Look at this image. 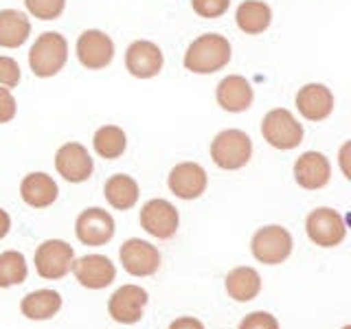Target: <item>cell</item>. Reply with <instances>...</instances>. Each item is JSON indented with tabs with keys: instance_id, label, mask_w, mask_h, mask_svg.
<instances>
[{
	"instance_id": "cell-1",
	"label": "cell",
	"mask_w": 351,
	"mask_h": 329,
	"mask_svg": "<svg viewBox=\"0 0 351 329\" xmlns=\"http://www.w3.org/2000/svg\"><path fill=\"white\" fill-rule=\"evenodd\" d=\"M230 42L219 33L195 38L184 53V69L195 75H213L230 62Z\"/></svg>"
},
{
	"instance_id": "cell-2",
	"label": "cell",
	"mask_w": 351,
	"mask_h": 329,
	"mask_svg": "<svg viewBox=\"0 0 351 329\" xmlns=\"http://www.w3.org/2000/svg\"><path fill=\"white\" fill-rule=\"evenodd\" d=\"M66 62H69V42L62 33L55 31H44L29 51L31 73L42 80L55 77L66 66Z\"/></svg>"
},
{
	"instance_id": "cell-3",
	"label": "cell",
	"mask_w": 351,
	"mask_h": 329,
	"mask_svg": "<svg viewBox=\"0 0 351 329\" xmlns=\"http://www.w3.org/2000/svg\"><path fill=\"white\" fill-rule=\"evenodd\" d=\"M303 125L285 108H274L261 121V136L270 147L290 151L303 143Z\"/></svg>"
},
{
	"instance_id": "cell-4",
	"label": "cell",
	"mask_w": 351,
	"mask_h": 329,
	"mask_svg": "<svg viewBox=\"0 0 351 329\" xmlns=\"http://www.w3.org/2000/svg\"><path fill=\"white\" fill-rule=\"evenodd\" d=\"M211 158L219 169L237 171L252 158V141L241 130H224L211 143Z\"/></svg>"
},
{
	"instance_id": "cell-5",
	"label": "cell",
	"mask_w": 351,
	"mask_h": 329,
	"mask_svg": "<svg viewBox=\"0 0 351 329\" xmlns=\"http://www.w3.org/2000/svg\"><path fill=\"white\" fill-rule=\"evenodd\" d=\"M294 239L290 230L279 224H270L259 228L250 239V252L259 263L266 266H277L292 255Z\"/></svg>"
},
{
	"instance_id": "cell-6",
	"label": "cell",
	"mask_w": 351,
	"mask_h": 329,
	"mask_svg": "<svg viewBox=\"0 0 351 329\" xmlns=\"http://www.w3.org/2000/svg\"><path fill=\"white\" fill-rule=\"evenodd\" d=\"M305 233L312 244L321 248H336L347 237L345 219L329 206H318L305 219Z\"/></svg>"
},
{
	"instance_id": "cell-7",
	"label": "cell",
	"mask_w": 351,
	"mask_h": 329,
	"mask_svg": "<svg viewBox=\"0 0 351 329\" xmlns=\"http://www.w3.org/2000/svg\"><path fill=\"white\" fill-rule=\"evenodd\" d=\"M75 261V250L64 239H47L38 246L33 263H36V272L42 279L58 281L64 279L71 272Z\"/></svg>"
},
{
	"instance_id": "cell-8",
	"label": "cell",
	"mask_w": 351,
	"mask_h": 329,
	"mask_svg": "<svg viewBox=\"0 0 351 329\" xmlns=\"http://www.w3.org/2000/svg\"><path fill=\"white\" fill-rule=\"evenodd\" d=\"M138 222H141V228L145 230V233H149L152 237L171 239L180 226V215H178V208L169 200L154 197V200L143 204Z\"/></svg>"
},
{
	"instance_id": "cell-9",
	"label": "cell",
	"mask_w": 351,
	"mask_h": 329,
	"mask_svg": "<svg viewBox=\"0 0 351 329\" xmlns=\"http://www.w3.org/2000/svg\"><path fill=\"white\" fill-rule=\"evenodd\" d=\"M121 266L132 277H152L160 268V252L158 248L145 239L132 237L123 241L119 248Z\"/></svg>"
},
{
	"instance_id": "cell-10",
	"label": "cell",
	"mask_w": 351,
	"mask_h": 329,
	"mask_svg": "<svg viewBox=\"0 0 351 329\" xmlns=\"http://www.w3.org/2000/svg\"><path fill=\"white\" fill-rule=\"evenodd\" d=\"M77 60L88 71H101L114 60V42L108 33L88 29L77 38Z\"/></svg>"
},
{
	"instance_id": "cell-11",
	"label": "cell",
	"mask_w": 351,
	"mask_h": 329,
	"mask_svg": "<svg viewBox=\"0 0 351 329\" xmlns=\"http://www.w3.org/2000/svg\"><path fill=\"white\" fill-rule=\"evenodd\" d=\"M149 301L147 290H143L141 285L128 283L110 296L108 301V314L114 323L121 325H134L143 318V310Z\"/></svg>"
},
{
	"instance_id": "cell-12",
	"label": "cell",
	"mask_w": 351,
	"mask_h": 329,
	"mask_svg": "<svg viewBox=\"0 0 351 329\" xmlns=\"http://www.w3.org/2000/svg\"><path fill=\"white\" fill-rule=\"evenodd\" d=\"M114 230V217L99 206L86 208L75 219V235L84 246H106Z\"/></svg>"
},
{
	"instance_id": "cell-13",
	"label": "cell",
	"mask_w": 351,
	"mask_h": 329,
	"mask_svg": "<svg viewBox=\"0 0 351 329\" xmlns=\"http://www.w3.org/2000/svg\"><path fill=\"white\" fill-rule=\"evenodd\" d=\"M55 169L66 182L80 184L93 175L95 162L82 143H66L55 154Z\"/></svg>"
},
{
	"instance_id": "cell-14",
	"label": "cell",
	"mask_w": 351,
	"mask_h": 329,
	"mask_svg": "<svg viewBox=\"0 0 351 329\" xmlns=\"http://www.w3.org/2000/svg\"><path fill=\"white\" fill-rule=\"evenodd\" d=\"M71 272L86 290H104L117 277L114 263L106 255H84L73 261Z\"/></svg>"
},
{
	"instance_id": "cell-15",
	"label": "cell",
	"mask_w": 351,
	"mask_h": 329,
	"mask_svg": "<svg viewBox=\"0 0 351 329\" xmlns=\"http://www.w3.org/2000/svg\"><path fill=\"white\" fill-rule=\"evenodd\" d=\"M162 51L158 44L149 40H136L132 42L125 51V69L136 80H152L162 71Z\"/></svg>"
},
{
	"instance_id": "cell-16",
	"label": "cell",
	"mask_w": 351,
	"mask_h": 329,
	"mask_svg": "<svg viewBox=\"0 0 351 329\" xmlns=\"http://www.w3.org/2000/svg\"><path fill=\"white\" fill-rule=\"evenodd\" d=\"M169 191L180 200H197L208 186V175L202 164L180 162L169 171Z\"/></svg>"
},
{
	"instance_id": "cell-17",
	"label": "cell",
	"mask_w": 351,
	"mask_h": 329,
	"mask_svg": "<svg viewBox=\"0 0 351 329\" xmlns=\"http://www.w3.org/2000/svg\"><path fill=\"white\" fill-rule=\"evenodd\" d=\"M332 164L321 151H305L294 160V180L307 191H318L329 184Z\"/></svg>"
},
{
	"instance_id": "cell-18",
	"label": "cell",
	"mask_w": 351,
	"mask_h": 329,
	"mask_svg": "<svg viewBox=\"0 0 351 329\" xmlns=\"http://www.w3.org/2000/svg\"><path fill=\"white\" fill-rule=\"evenodd\" d=\"M296 110L305 121H325L334 112V93L325 84H305L296 93Z\"/></svg>"
},
{
	"instance_id": "cell-19",
	"label": "cell",
	"mask_w": 351,
	"mask_h": 329,
	"mask_svg": "<svg viewBox=\"0 0 351 329\" xmlns=\"http://www.w3.org/2000/svg\"><path fill=\"white\" fill-rule=\"evenodd\" d=\"M215 99L222 110L226 112H246L252 106L255 90H252L250 82L241 75H228L215 88Z\"/></svg>"
},
{
	"instance_id": "cell-20",
	"label": "cell",
	"mask_w": 351,
	"mask_h": 329,
	"mask_svg": "<svg viewBox=\"0 0 351 329\" xmlns=\"http://www.w3.org/2000/svg\"><path fill=\"white\" fill-rule=\"evenodd\" d=\"M58 195H60L58 182L44 171L27 173L20 182V197L31 208H49L58 200Z\"/></svg>"
},
{
	"instance_id": "cell-21",
	"label": "cell",
	"mask_w": 351,
	"mask_h": 329,
	"mask_svg": "<svg viewBox=\"0 0 351 329\" xmlns=\"http://www.w3.org/2000/svg\"><path fill=\"white\" fill-rule=\"evenodd\" d=\"M104 195H106L108 204L117 208V211H130V208L136 206L141 189H138V182L132 178V175L114 173L106 180Z\"/></svg>"
},
{
	"instance_id": "cell-22",
	"label": "cell",
	"mask_w": 351,
	"mask_h": 329,
	"mask_svg": "<svg viewBox=\"0 0 351 329\" xmlns=\"http://www.w3.org/2000/svg\"><path fill=\"white\" fill-rule=\"evenodd\" d=\"M226 292L233 301L237 303H248L255 301L261 292V277L255 268L250 266H239L233 268L226 274Z\"/></svg>"
},
{
	"instance_id": "cell-23",
	"label": "cell",
	"mask_w": 351,
	"mask_h": 329,
	"mask_svg": "<svg viewBox=\"0 0 351 329\" xmlns=\"http://www.w3.org/2000/svg\"><path fill=\"white\" fill-rule=\"evenodd\" d=\"M62 310V294L58 290H36L29 292L25 299L20 301V312L25 314L29 321H49Z\"/></svg>"
},
{
	"instance_id": "cell-24",
	"label": "cell",
	"mask_w": 351,
	"mask_h": 329,
	"mask_svg": "<svg viewBox=\"0 0 351 329\" xmlns=\"http://www.w3.org/2000/svg\"><path fill=\"white\" fill-rule=\"evenodd\" d=\"M235 22L246 36H259L272 22V9L263 0H244L235 11Z\"/></svg>"
},
{
	"instance_id": "cell-25",
	"label": "cell",
	"mask_w": 351,
	"mask_h": 329,
	"mask_svg": "<svg viewBox=\"0 0 351 329\" xmlns=\"http://www.w3.org/2000/svg\"><path fill=\"white\" fill-rule=\"evenodd\" d=\"M31 36V22L18 9H3L0 11V47L3 49H18Z\"/></svg>"
},
{
	"instance_id": "cell-26",
	"label": "cell",
	"mask_w": 351,
	"mask_h": 329,
	"mask_svg": "<svg viewBox=\"0 0 351 329\" xmlns=\"http://www.w3.org/2000/svg\"><path fill=\"white\" fill-rule=\"evenodd\" d=\"M93 147L101 158L117 160L123 156V151L128 147V136L119 125H104L95 132Z\"/></svg>"
},
{
	"instance_id": "cell-27",
	"label": "cell",
	"mask_w": 351,
	"mask_h": 329,
	"mask_svg": "<svg viewBox=\"0 0 351 329\" xmlns=\"http://www.w3.org/2000/svg\"><path fill=\"white\" fill-rule=\"evenodd\" d=\"M27 259L18 250L0 252V288H11L27 281Z\"/></svg>"
},
{
	"instance_id": "cell-28",
	"label": "cell",
	"mask_w": 351,
	"mask_h": 329,
	"mask_svg": "<svg viewBox=\"0 0 351 329\" xmlns=\"http://www.w3.org/2000/svg\"><path fill=\"white\" fill-rule=\"evenodd\" d=\"M25 7L40 20H58L66 9V0H25Z\"/></svg>"
},
{
	"instance_id": "cell-29",
	"label": "cell",
	"mask_w": 351,
	"mask_h": 329,
	"mask_svg": "<svg viewBox=\"0 0 351 329\" xmlns=\"http://www.w3.org/2000/svg\"><path fill=\"white\" fill-rule=\"evenodd\" d=\"M191 7L200 18L215 20L226 14L230 7V0H191Z\"/></svg>"
},
{
	"instance_id": "cell-30",
	"label": "cell",
	"mask_w": 351,
	"mask_h": 329,
	"mask_svg": "<svg viewBox=\"0 0 351 329\" xmlns=\"http://www.w3.org/2000/svg\"><path fill=\"white\" fill-rule=\"evenodd\" d=\"M20 66L14 58H7V55H0V88H16L20 84Z\"/></svg>"
},
{
	"instance_id": "cell-31",
	"label": "cell",
	"mask_w": 351,
	"mask_h": 329,
	"mask_svg": "<svg viewBox=\"0 0 351 329\" xmlns=\"http://www.w3.org/2000/svg\"><path fill=\"white\" fill-rule=\"evenodd\" d=\"M237 329H279V321L270 312H250L241 318Z\"/></svg>"
},
{
	"instance_id": "cell-32",
	"label": "cell",
	"mask_w": 351,
	"mask_h": 329,
	"mask_svg": "<svg viewBox=\"0 0 351 329\" xmlns=\"http://www.w3.org/2000/svg\"><path fill=\"white\" fill-rule=\"evenodd\" d=\"M16 112H18V103H16L14 95H11L9 88H0V123L14 121Z\"/></svg>"
},
{
	"instance_id": "cell-33",
	"label": "cell",
	"mask_w": 351,
	"mask_h": 329,
	"mask_svg": "<svg viewBox=\"0 0 351 329\" xmlns=\"http://www.w3.org/2000/svg\"><path fill=\"white\" fill-rule=\"evenodd\" d=\"M167 329H204V325L202 321H197L193 316H180V318H176V321H171Z\"/></svg>"
},
{
	"instance_id": "cell-34",
	"label": "cell",
	"mask_w": 351,
	"mask_h": 329,
	"mask_svg": "<svg viewBox=\"0 0 351 329\" xmlns=\"http://www.w3.org/2000/svg\"><path fill=\"white\" fill-rule=\"evenodd\" d=\"M9 230H11V217L5 208H0V239H5Z\"/></svg>"
},
{
	"instance_id": "cell-35",
	"label": "cell",
	"mask_w": 351,
	"mask_h": 329,
	"mask_svg": "<svg viewBox=\"0 0 351 329\" xmlns=\"http://www.w3.org/2000/svg\"><path fill=\"white\" fill-rule=\"evenodd\" d=\"M347 151H349V143L343 147V151H340V162H343V171H345V178L349 180L351 178V171H349V167H347Z\"/></svg>"
},
{
	"instance_id": "cell-36",
	"label": "cell",
	"mask_w": 351,
	"mask_h": 329,
	"mask_svg": "<svg viewBox=\"0 0 351 329\" xmlns=\"http://www.w3.org/2000/svg\"><path fill=\"white\" fill-rule=\"evenodd\" d=\"M343 329H351V327H349V325H347V327H343Z\"/></svg>"
}]
</instances>
